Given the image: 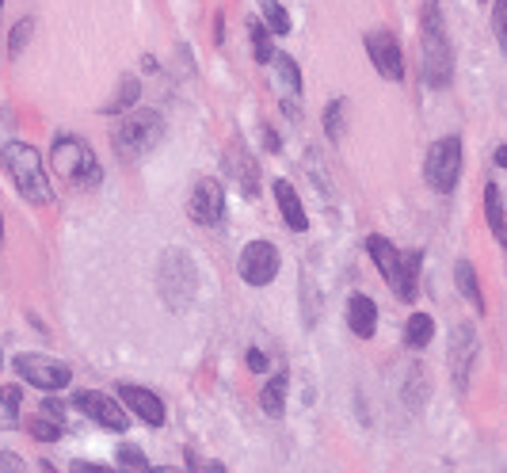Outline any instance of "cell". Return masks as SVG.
Returning a JSON list of instances; mask_svg holds the SVG:
<instances>
[{"instance_id":"6da1fadb","label":"cell","mask_w":507,"mask_h":473,"mask_svg":"<svg viewBox=\"0 0 507 473\" xmlns=\"http://www.w3.org/2000/svg\"><path fill=\"white\" fill-rule=\"evenodd\" d=\"M420 66H424V81L431 88H447L454 76V54H450V38L442 28V12L439 0L424 4V28H420Z\"/></svg>"},{"instance_id":"7a4b0ae2","label":"cell","mask_w":507,"mask_h":473,"mask_svg":"<svg viewBox=\"0 0 507 473\" xmlns=\"http://www.w3.org/2000/svg\"><path fill=\"white\" fill-rule=\"evenodd\" d=\"M0 164L8 169L12 184L20 187L23 199L39 202V207L54 199L50 180H46V169H43V157H39V149H35V146H27V142H8L4 149H0Z\"/></svg>"},{"instance_id":"3957f363","label":"cell","mask_w":507,"mask_h":473,"mask_svg":"<svg viewBox=\"0 0 507 473\" xmlns=\"http://www.w3.org/2000/svg\"><path fill=\"white\" fill-rule=\"evenodd\" d=\"M157 287H160V298L168 310H187L195 298V287H199V279H195V264H191V256L187 252H164V260H160V272H157Z\"/></svg>"},{"instance_id":"277c9868","label":"cell","mask_w":507,"mask_h":473,"mask_svg":"<svg viewBox=\"0 0 507 473\" xmlns=\"http://www.w3.org/2000/svg\"><path fill=\"white\" fill-rule=\"evenodd\" d=\"M54 169H58L61 180H69L73 187H96L99 184L96 153L88 149L81 138H58L54 142Z\"/></svg>"},{"instance_id":"5b68a950","label":"cell","mask_w":507,"mask_h":473,"mask_svg":"<svg viewBox=\"0 0 507 473\" xmlns=\"http://www.w3.org/2000/svg\"><path fill=\"white\" fill-rule=\"evenodd\" d=\"M164 130V122H160V114L157 111H134V114H126V119L119 122V130H115V149H119V157L126 161H134V157H142V153H149L157 146V138Z\"/></svg>"},{"instance_id":"8992f818","label":"cell","mask_w":507,"mask_h":473,"mask_svg":"<svg viewBox=\"0 0 507 473\" xmlns=\"http://www.w3.org/2000/svg\"><path fill=\"white\" fill-rule=\"evenodd\" d=\"M458 172H462V138H439L427 149V164H424L427 184L439 195H450L454 184H458Z\"/></svg>"},{"instance_id":"52a82bcc","label":"cell","mask_w":507,"mask_h":473,"mask_svg":"<svg viewBox=\"0 0 507 473\" xmlns=\"http://www.w3.org/2000/svg\"><path fill=\"white\" fill-rule=\"evenodd\" d=\"M20 378L35 390H66L73 382V370L58 359H46V355H20L16 359Z\"/></svg>"},{"instance_id":"ba28073f","label":"cell","mask_w":507,"mask_h":473,"mask_svg":"<svg viewBox=\"0 0 507 473\" xmlns=\"http://www.w3.org/2000/svg\"><path fill=\"white\" fill-rule=\"evenodd\" d=\"M278 275V248L271 240H252L240 252V279L252 287H268L271 279Z\"/></svg>"},{"instance_id":"9c48e42d","label":"cell","mask_w":507,"mask_h":473,"mask_svg":"<svg viewBox=\"0 0 507 473\" xmlns=\"http://www.w3.org/2000/svg\"><path fill=\"white\" fill-rule=\"evenodd\" d=\"M477 363V332L469 325H458L450 332V374H454V386L465 393L469 386V370Z\"/></svg>"},{"instance_id":"30bf717a","label":"cell","mask_w":507,"mask_h":473,"mask_svg":"<svg viewBox=\"0 0 507 473\" xmlns=\"http://www.w3.org/2000/svg\"><path fill=\"white\" fill-rule=\"evenodd\" d=\"M225 214V187L207 176V180H199L195 191H191V218L199 225H218Z\"/></svg>"},{"instance_id":"8fae6325","label":"cell","mask_w":507,"mask_h":473,"mask_svg":"<svg viewBox=\"0 0 507 473\" xmlns=\"http://www.w3.org/2000/svg\"><path fill=\"white\" fill-rule=\"evenodd\" d=\"M73 405L81 408L84 416H92L96 424H104V428H111V431H126V413L119 408V401H111L107 393H96V390H81L77 398H73Z\"/></svg>"},{"instance_id":"7c38bea8","label":"cell","mask_w":507,"mask_h":473,"mask_svg":"<svg viewBox=\"0 0 507 473\" xmlns=\"http://www.w3.org/2000/svg\"><path fill=\"white\" fill-rule=\"evenodd\" d=\"M366 50H370L374 66L386 81H401L404 76V58H401V46H397V38H393V31H374L366 38Z\"/></svg>"},{"instance_id":"4fadbf2b","label":"cell","mask_w":507,"mask_h":473,"mask_svg":"<svg viewBox=\"0 0 507 473\" xmlns=\"http://www.w3.org/2000/svg\"><path fill=\"white\" fill-rule=\"evenodd\" d=\"M119 398L122 405L130 408V413H137V420H145L149 428H160L164 424V401L157 398V393H149L142 386H130V382H122L119 386Z\"/></svg>"},{"instance_id":"5bb4252c","label":"cell","mask_w":507,"mask_h":473,"mask_svg":"<svg viewBox=\"0 0 507 473\" xmlns=\"http://www.w3.org/2000/svg\"><path fill=\"white\" fill-rule=\"evenodd\" d=\"M347 325H351L355 336H363V340H370L378 332V305L366 298V294H355L347 302Z\"/></svg>"},{"instance_id":"9a60e30c","label":"cell","mask_w":507,"mask_h":473,"mask_svg":"<svg viewBox=\"0 0 507 473\" xmlns=\"http://www.w3.org/2000/svg\"><path fill=\"white\" fill-rule=\"evenodd\" d=\"M225 161H230V176H233V180H237L240 187H245V195H248V199H256V195H260V172H256V161H252L245 149H230V157H225Z\"/></svg>"},{"instance_id":"2e32d148","label":"cell","mask_w":507,"mask_h":473,"mask_svg":"<svg viewBox=\"0 0 507 473\" xmlns=\"http://www.w3.org/2000/svg\"><path fill=\"white\" fill-rule=\"evenodd\" d=\"M271 191H275V199H278V210H283V218H286V225L290 229H306L309 225V218H306V210H301V199H298V191L290 187L286 180H275L271 184Z\"/></svg>"},{"instance_id":"e0dca14e","label":"cell","mask_w":507,"mask_h":473,"mask_svg":"<svg viewBox=\"0 0 507 473\" xmlns=\"http://www.w3.org/2000/svg\"><path fill=\"white\" fill-rule=\"evenodd\" d=\"M366 248H370L374 256V264H378V272H382V279L389 287H397V275H401V252L389 245L386 237H370L366 240Z\"/></svg>"},{"instance_id":"ac0fdd59","label":"cell","mask_w":507,"mask_h":473,"mask_svg":"<svg viewBox=\"0 0 507 473\" xmlns=\"http://www.w3.org/2000/svg\"><path fill=\"white\" fill-rule=\"evenodd\" d=\"M485 214H488V229H492V237H496L500 245H507V218H503V202H500L496 184H488V187H485Z\"/></svg>"},{"instance_id":"d6986e66","label":"cell","mask_w":507,"mask_h":473,"mask_svg":"<svg viewBox=\"0 0 507 473\" xmlns=\"http://www.w3.org/2000/svg\"><path fill=\"white\" fill-rule=\"evenodd\" d=\"M420 264H424V256L420 252H409V256H401V275H397V290L404 302H412L416 298V275H420Z\"/></svg>"},{"instance_id":"ffe728a7","label":"cell","mask_w":507,"mask_h":473,"mask_svg":"<svg viewBox=\"0 0 507 473\" xmlns=\"http://www.w3.org/2000/svg\"><path fill=\"white\" fill-rule=\"evenodd\" d=\"M431 336H435V321H431L427 313H412L409 317V328H404V343L416 348V351H424L427 343H431Z\"/></svg>"},{"instance_id":"44dd1931","label":"cell","mask_w":507,"mask_h":473,"mask_svg":"<svg viewBox=\"0 0 507 473\" xmlns=\"http://www.w3.org/2000/svg\"><path fill=\"white\" fill-rule=\"evenodd\" d=\"M454 279H458V287L469 302L477 305V310H485V298H480V283H477V272H473V264L469 260H458L454 264Z\"/></svg>"},{"instance_id":"7402d4cb","label":"cell","mask_w":507,"mask_h":473,"mask_svg":"<svg viewBox=\"0 0 507 473\" xmlns=\"http://www.w3.org/2000/svg\"><path fill=\"white\" fill-rule=\"evenodd\" d=\"M260 405H263V413H268V416H283V408H286V378L283 374L271 378L268 386H263Z\"/></svg>"},{"instance_id":"603a6c76","label":"cell","mask_w":507,"mask_h":473,"mask_svg":"<svg viewBox=\"0 0 507 473\" xmlns=\"http://www.w3.org/2000/svg\"><path fill=\"white\" fill-rule=\"evenodd\" d=\"M20 386H4L0 390V428H20Z\"/></svg>"},{"instance_id":"cb8c5ba5","label":"cell","mask_w":507,"mask_h":473,"mask_svg":"<svg viewBox=\"0 0 507 473\" xmlns=\"http://www.w3.org/2000/svg\"><path fill=\"white\" fill-rule=\"evenodd\" d=\"M260 16H263V28L271 35H286L290 31V16L278 0H260Z\"/></svg>"},{"instance_id":"d4e9b609","label":"cell","mask_w":507,"mask_h":473,"mask_svg":"<svg viewBox=\"0 0 507 473\" xmlns=\"http://www.w3.org/2000/svg\"><path fill=\"white\" fill-rule=\"evenodd\" d=\"M271 61H275V69H278V76H283V84L290 88V92H301V73H298V66H294V58L271 54Z\"/></svg>"},{"instance_id":"484cf974","label":"cell","mask_w":507,"mask_h":473,"mask_svg":"<svg viewBox=\"0 0 507 473\" xmlns=\"http://www.w3.org/2000/svg\"><path fill=\"white\" fill-rule=\"evenodd\" d=\"M252 46H256V61H260V66H268L275 50H271V35H268L263 23H252Z\"/></svg>"},{"instance_id":"4316f807","label":"cell","mask_w":507,"mask_h":473,"mask_svg":"<svg viewBox=\"0 0 507 473\" xmlns=\"http://www.w3.org/2000/svg\"><path fill=\"white\" fill-rule=\"evenodd\" d=\"M344 111H347L344 99L328 104V111H324V130H328V138H344Z\"/></svg>"},{"instance_id":"83f0119b","label":"cell","mask_w":507,"mask_h":473,"mask_svg":"<svg viewBox=\"0 0 507 473\" xmlns=\"http://www.w3.org/2000/svg\"><path fill=\"white\" fill-rule=\"evenodd\" d=\"M27 428H31V436H39V439H58V431H61L58 420H50V416H43V413L35 416Z\"/></svg>"},{"instance_id":"f1b7e54d","label":"cell","mask_w":507,"mask_h":473,"mask_svg":"<svg viewBox=\"0 0 507 473\" xmlns=\"http://www.w3.org/2000/svg\"><path fill=\"white\" fill-rule=\"evenodd\" d=\"M119 466H130V469H149V458L137 451V446H130V443H122L119 446Z\"/></svg>"},{"instance_id":"f546056e","label":"cell","mask_w":507,"mask_h":473,"mask_svg":"<svg viewBox=\"0 0 507 473\" xmlns=\"http://www.w3.org/2000/svg\"><path fill=\"white\" fill-rule=\"evenodd\" d=\"M134 99H137V81H134V76H130V81L122 84V96H115V99H111V104H107L104 111H126V107L134 104Z\"/></svg>"},{"instance_id":"4dcf8cb0","label":"cell","mask_w":507,"mask_h":473,"mask_svg":"<svg viewBox=\"0 0 507 473\" xmlns=\"http://www.w3.org/2000/svg\"><path fill=\"white\" fill-rule=\"evenodd\" d=\"M27 38H31V20H20L16 23V31H12V58H20L23 54V46H27Z\"/></svg>"},{"instance_id":"1f68e13d","label":"cell","mask_w":507,"mask_h":473,"mask_svg":"<svg viewBox=\"0 0 507 473\" xmlns=\"http://www.w3.org/2000/svg\"><path fill=\"white\" fill-rule=\"evenodd\" d=\"M492 28H496L500 43H503V50H507V0H500V4L492 8Z\"/></svg>"},{"instance_id":"d6a6232c","label":"cell","mask_w":507,"mask_h":473,"mask_svg":"<svg viewBox=\"0 0 507 473\" xmlns=\"http://www.w3.org/2000/svg\"><path fill=\"white\" fill-rule=\"evenodd\" d=\"M39 413L50 416V420H58V424H66V405H61V401H43Z\"/></svg>"},{"instance_id":"836d02e7","label":"cell","mask_w":507,"mask_h":473,"mask_svg":"<svg viewBox=\"0 0 507 473\" xmlns=\"http://www.w3.org/2000/svg\"><path fill=\"white\" fill-rule=\"evenodd\" d=\"M248 370L263 374V370H268V355H263V351H248Z\"/></svg>"},{"instance_id":"e575fe53","label":"cell","mask_w":507,"mask_h":473,"mask_svg":"<svg viewBox=\"0 0 507 473\" xmlns=\"http://www.w3.org/2000/svg\"><path fill=\"white\" fill-rule=\"evenodd\" d=\"M496 161H500L503 169H507V146H500V149H496Z\"/></svg>"},{"instance_id":"d590c367","label":"cell","mask_w":507,"mask_h":473,"mask_svg":"<svg viewBox=\"0 0 507 473\" xmlns=\"http://www.w3.org/2000/svg\"><path fill=\"white\" fill-rule=\"evenodd\" d=\"M0 237H4V218H0Z\"/></svg>"},{"instance_id":"8d00e7d4","label":"cell","mask_w":507,"mask_h":473,"mask_svg":"<svg viewBox=\"0 0 507 473\" xmlns=\"http://www.w3.org/2000/svg\"><path fill=\"white\" fill-rule=\"evenodd\" d=\"M0 8H4V0H0Z\"/></svg>"}]
</instances>
